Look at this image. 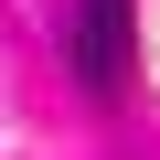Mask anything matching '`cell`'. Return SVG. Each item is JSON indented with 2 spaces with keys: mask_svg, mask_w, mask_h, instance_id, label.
Returning <instances> with one entry per match:
<instances>
[{
  "mask_svg": "<svg viewBox=\"0 0 160 160\" xmlns=\"http://www.w3.org/2000/svg\"><path fill=\"white\" fill-rule=\"evenodd\" d=\"M75 86L86 96L128 86V0H75Z\"/></svg>",
  "mask_w": 160,
  "mask_h": 160,
  "instance_id": "1",
  "label": "cell"
}]
</instances>
